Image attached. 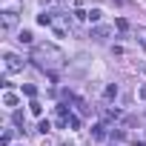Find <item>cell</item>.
Wrapping results in <instances>:
<instances>
[{
    "instance_id": "ba28073f",
    "label": "cell",
    "mask_w": 146,
    "mask_h": 146,
    "mask_svg": "<svg viewBox=\"0 0 146 146\" xmlns=\"http://www.w3.org/2000/svg\"><path fill=\"white\" fill-rule=\"evenodd\" d=\"M103 117L115 120V117H120V109H112V106H106V109H103Z\"/></svg>"
},
{
    "instance_id": "2e32d148",
    "label": "cell",
    "mask_w": 146,
    "mask_h": 146,
    "mask_svg": "<svg viewBox=\"0 0 146 146\" xmlns=\"http://www.w3.org/2000/svg\"><path fill=\"white\" fill-rule=\"evenodd\" d=\"M115 26H117V29H120V32H126V29H129V23H126V20H123V17H117V20H115Z\"/></svg>"
},
{
    "instance_id": "4fadbf2b",
    "label": "cell",
    "mask_w": 146,
    "mask_h": 146,
    "mask_svg": "<svg viewBox=\"0 0 146 146\" xmlns=\"http://www.w3.org/2000/svg\"><path fill=\"white\" fill-rule=\"evenodd\" d=\"M3 103L6 106H17V95H3Z\"/></svg>"
},
{
    "instance_id": "5bb4252c",
    "label": "cell",
    "mask_w": 146,
    "mask_h": 146,
    "mask_svg": "<svg viewBox=\"0 0 146 146\" xmlns=\"http://www.w3.org/2000/svg\"><path fill=\"white\" fill-rule=\"evenodd\" d=\"M49 129H52V123H49V120H40V123H37V132H43V135H46Z\"/></svg>"
},
{
    "instance_id": "7c38bea8",
    "label": "cell",
    "mask_w": 146,
    "mask_h": 146,
    "mask_svg": "<svg viewBox=\"0 0 146 146\" xmlns=\"http://www.w3.org/2000/svg\"><path fill=\"white\" fill-rule=\"evenodd\" d=\"M100 15H103L100 9H89V20H92V23H98V20H100Z\"/></svg>"
},
{
    "instance_id": "9c48e42d",
    "label": "cell",
    "mask_w": 146,
    "mask_h": 146,
    "mask_svg": "<svg viewBox=\"0 0 146 146\" xmlns=\"http://www.w3.org/2000/svg\"><path fill=\"white\" fill-rule=\"evenodd\" d=\"M17 40H20V43H32V32L20 29V32H17Z\"/></svg>"
},
{
    "instance_id": "7a4b0ae2",
    "label": "cell",
    "mask_w": 146,
    "mask_h": 146,
    "mask_svg": "<svg viewBox=\"0 0 146 146\" xmlns=\"http://www.w3.org/2000/svg\"><path fill=\"white\" fill-rule=\"evenodd\" d=\"M15 26H17V12H0V29L9 35Z\"/></svg>"
},
{
    "instance_id": "ac0fdd59",
    "label": "cell",
    "mask_w": 146,
    "mask_h": 146,
    "mask_svg": "<svg viewBox=\"0 0 146 146\" xmlns=\"http://www.w3.org/2000/svg\"><path fill=\"white\" fill-rule=\"evenodd\" d=\"M140 46H143V52H146V35H143V37H140Z\"/></svg>"
},
{
    "instance_id": "9a60e30c",
    "label": "cell",
    "mask_w": 146,
    "mask_h": 146,
    "mask_svg": "<svg viewBox=\"0 0 146 146\" xmlns=\"http://www.w3.org/2000/svg\"><path fill=\"white\" fill-rule=\"evenodd\" d=\"M66 123H69V126H75V129H78V126H80V117H75V115H69V117H66Z\"/></svg>"
},
{
    "instance_id": "8fae6325",
    "label": "cell",
    "mask_w": 146,
    "mask_h": 146,
    "mask_svg": "<svg viewBox=\"0 0 146 146\" xmlns=\"http://www.w3.org/2000/svg\"><path fill=\"white\" fill-rule=\"evenodd\" d=\"M29 112H32V115H37V117H40V115H43V106H40V103H37V100H32V103H29Z\"/></svg>"
},
{
    "instance_id": "ffe728a7",
    "label": "cell",
    "mask_w": 146,
    "mask_h": 146,
    "mask_svg": "<svg viewBox=\"0 0 146 146\" xmlns=\"http://www.w3.org/2000/svg\"><path fill=\"white\" fill-rule=\"evenodd\" d=\"M140 69H143V72H146V63H143V66H140Z\"/></svg>"
},
{
    "instance_id": "e0dca14e",
    "label": "cell",
    "mask_w": 146,
    "mask_h": 146,
    "mask_svg": "<svg viewBox=\"0 0 146 146\" xmlns=\"http://www.w3.org/2000/svg\"><path fill=\"white\" fill-rule=\"evenodd\" d=\"M23 95H29V98H35V95H37V89H35V86H23Z\"/></svg>"
},
{
    "instance_id": "6da1fadb",
    "label": "cell",
    "mask_w": 146,
    "mask_h": 146,
    "mask_svg": "<svg viewBox=\"0 0 146 146\" xmlns=\"http://www.w3.org/2000/svg\"><path fill=\"white\" fill-rule=\"evenodd\" d=\"M32 60H35L43 72H49L52 78H54L57 69L66 66V54H63L57 46H52V43H37V46L32 49Z\"/></svg>"
},
{
    "instance_id": "3957f363",
    "label": "cell",
    "mask_w": 146,
    "mask_h": 146,
    "mask_svg": "<svg viewBox=\"0 0 146 146\" xmlns=\"http://www.w3.org/2000/svg\"><path fill=\"white\" fill-rule=\"evenodd\" d=\"M3 66H6V72H23V57H17V54H6Z\"/></svg>"
},
{
    "instance_id": "5b68a950",
    "label": "cell",
    "mask_w": 146,
    "mask_h": 146,
    "mask_svg": "<svg viewBox=\"0 0 146 146\" xmlns=\"http://www.w3.org/2000/svg\"><path fill=\"white\" fill-rule=\"evenodd\" d=\"M92 137L95 140H106V123H95L92 126Z\"/></svg>"
},
{
    "instance_id": "d6986e66",
    "label": "cell",
    "mask_w": 146,
    "mask_h": 146,
    "mask_svg": "<svg viewBox=\"0 0 146 146\" xmlns=\"http://www.w3.org/2000/svg\"><path fill=\"white\" fill-rule=\"evenodd\" d=\"M140 98H143V100H146V86H143V89H140Z\"/></svg>"
},
{
    "instance_id": "8992f818",
    "label": "cell",
    "mask_w": 146,
    "mask_h": 146,
    "mask_svg": "<svg viewBox=\"0 0 146 146\" xmlns=\"http://www.w3.org/2000/svg\"><path fill=\"white\" fill-rule=\"evenodd\" d=\"M0 6H3V12H17V9H20V3H17V0H3Z\"/></svg>"
},
{
    "instance_id": "277c9868",
    "label": "cell",
    "mask_w": 146,
    "mask_h": 146,
    "mask_svg": "<svg viewBox=\"0 0 146 146\" xmlns=\"http://www.w3.org/2000/svg\"><path fill=\"white\" fill-rule=\"evenodd\" d=\"M112 35V26H92V37L95 40H106Z\"/></svg>"
},
{
    "instance_id": "30bf717a",
    "label": "cell",
    "mask_w": 146,
    "mask_h": 146,
    "mask_svg": "<svg viewBox=\"0 0 146 146\" xmlns=\"http://www.w3.org/2000/svg\"><path fill=\"white\" fill-rule=\"evenodd\" d=\"M103 98L106 100H112V98H117V86L112 83V86H106V92H103Z\"/></svg>"
},
{
    "instance_id": "52a82bcc",
    "label": "cell",
    "mask_w": 146,
    "mask_h": 146,
    "mask_svg": "<svg viewBox=\"0 0 146 146\" xmlns=\"http://www.w3.org/2000/svg\"><path fill=\"white\" fill-rule=\"evenodd\" d=\"M37 23H40V26H52V23H54V17L43 12V15H37Z\"/></svg>"
}]
</instances>
